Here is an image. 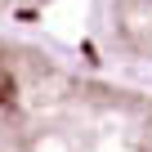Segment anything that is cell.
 <instances>
[{"label": "cell", "instance_id": "obj_1", "mask_svg": "<svg viewBox=\"0 0 152 152\" xmlns=\"http://www.w3.org/2000/svg\"><path fill=\"white\" fill-rule=\"evenodd\" d=\"M0 152H152V85L0 27Z\"/></svg>", "mask_w": 152, "mask_h": 152}, {"label": "cell", "instance_id": "obj_2", "mask_svg": "<svg viewBox=\"0 0 152 152\" xmlns=\"http://www.w3.org/2000/svg\"><path fill=\"white\" fill-rule=\"evenodd\" d=\"M90 31L85 58L152 85V0H94Z\"/></svg>", "mask_w": 152, "mask_h": 152}, {"label": "cell", "instance_id": "obj_3", "mask_svg": "<svg viewBox=\"0 0 152 152\" xmlns=\"http://www.w3.org/2000/svg\"><path fill=\"white\" fill-rule=\"evenodd\" d=\"M63 0H0V27H36V18H45Z\"/></svg>", "mask_w": 152, "mask_h": 152}]
</instances>
